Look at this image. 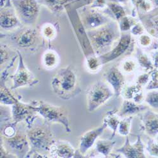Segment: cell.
Listing matches in <instances>:
<instances>
[{"label":"cell","instance_id":"obj_42","mask_svg":"<svg viewBox=\"0 0 158 158\" xmlns=\"http://www.w3.org/2000/svg\"><path fill=\"white\" fill-rule=\"evenodd\" d=\"M0 154H1V158H3V157H15L14 156L10 154L7 151L6 149L4 148V146L1 143L0 145Z\"/></svg>","mask_w":158,"mask_h":158},{"label":"cell","instance_id":"obj_14","mask_svg":"<svg viewBox=\"0 0 158 158\" xmlns=\"http://www.w3.org/2000/svg\"><path fill=\"white\" fill-rule=\"evenodd\" d=\"M49 156L60 158L85 157L78 150H75L70 142L61 140H56L52 144L49 151Z\"/></svg>","mask_w":158,"mask_h":158},{"label":"cell","instance_id":"obj_30","mask_svg":"<svg viewBox=\"0 0 158 158\" xmlns=\"http://www.w3.org/2000/svg\"><path fill=\"white\" fill-rule=\"evenodd\" d=\"M133 120L132 116L124 117L123 119L121 120L118 125V132L120 135L127 137L128 136L131 125V121Z\"/></svg>","mask_w":158,"mask_h":158},{"label":"cell","instance_id":"obj_15","mask_svg":"<svg viewBox=\"0 0 158 158\" xmlns=\"http://www.w3.org/2000/svg\"><path fill=\"white\" fill-rule=\"evenodd\" d=\"M106 123L102 122V124L97 128L90 130L82 135L78 145V151L84 156H85L88 151L93 147L98 138L103 133L107 127Z\"/></svg>","mask_w":158,"mask_h":158},{"label":"cell","instance_id":"obj_27","mask_svg":"<svg viewBox=\"0 0 158 158\" xmlns=\"http://www.w3.org/2000/svg\"><path fill=\"white\" fill-rule=\"evenodd\" d=\"M137 22L138 21L135 19V17L129 15L123 17L120 20L118 21L121 32L130 31L133 26L135 25Z\"/></svg>","mask_w":158,"mask_h":158},{"label":"cell","instance_id":"obj_18","mask_svg":"<svg viewBox=\"0 0 158 158\" xmlns=\"http://www.w3.org/2000/svg\"><path fill=\"white\" fill-rule=\"evenodd\" d=\"M142 129L151 138L158 135V113L146 110L140 116Z\"/></svg>","mask_w":158,"mask_h":158},{"label":"cell","instance_id":"obj_31","mask_svg":"<svg viewBox=\"0 0 158 158\" xmlns=\"http://www.w3.org/2000/svg\"><path fill=\"white\" fill-rule=\"evenodd\" d=\"M139 14H146L153 10V8L148 0H131Z\"/></svg>","mask_w":158,"mask_h":158},{"label":"cell","instance_id":"obj_28","mask_svg":"<svg viewBox=\"0 0 158 158\" xmlns=\"http://www.w3.org/2000/svg\"><path fill=\"white\" fill-rule=\"evenodd\" d=\"M42 37L47 41H52L57 35V29L55 26L50 23H44L40 30Z\"/></svg>","mask_w":158,"mask_h":158},{"label":"cell","instance_id":"obj_43","mask_svg":"<svg viewBox=\"0 0 158 158\" xmlns=\"http://www.w3.org/2000/svg\"><path fill=\"white\" fill-rule=\"evenodd\" d=\"M108 2H114L117 3H120L122 5H127L130 2V0H108Z\"/></svg>","mask_w":158,"mask_h":158},{"label":"cell","instance_id":"obj_9","mask_svg":"<svg viewBox=\"0 0 158 158\" xmlns=\"http://www.w3.org/2000/svg\"><path fill=\"white\" fill-rule=\"evenodd\" d=\"M130 32H122L120 38L114 47L107 53L98 56L102 64L110 63L123 55L130 54L134 48V40Z\"/></svg>","mask_w":158,"mask_h":158},{"label":"cell","instance_id":"obj_19","mask_svg":"<svg viewBox=\"0 0 158 158\" xmlns=\"http://www.w3.org/2000/svg\"><path fill=\"white\" fill-rule=\"evenodd\" d=\"M148 109L146 105L137 104L131 100L125 99L122 104L119 111H117V114L120 117H127L133 116Z\"/></svg>","mask_w":158,"mask_h":158},{"label":"cell","instance_id":"obj_29","mask_svg":"<svg viewBox=\"0 0 158 158\" xmlns=\"http://www.w3.org/2000/svg\"><path fill=\"white\" fill-rule=\"evenodd\" d=\"M85 65L87 70L93 73L98 72L102 66L99 57L95 55L85 58Z\"/></svg>","mask_w":158,"mask_h":158},{"label":"cell","instance_id":"obj_45","mask_svg":"<svg viewBox=\"0 0 158 158\" xmlns=\"http://www.w3.org/2000/svg\"><path fill=\"white\" fill-rule=\"evenodd\" d=\"M11 0H8L5 6H12V5L11 4Z\"/></svg>","mask_w":158,"mask_h":158},{"label":"cell","instance_id":"obj_35","mask_svg":"<svg viewBox=\"0 0 158 158\" xmlns=\"http://www.w3.org/2000/svg\"><path fill=\"white\" fill-rule=\"evenodd\" d=\"M139 45L143 48H150L153 43V37L149 34H143L138 37Z\"/></svg>","mask_w":158,"mask_h":158},{"label":"cell","instance_id":"obj_47","mask_svg":"<svg viewBox=\"0 0 158 158\" xmlns=\"http://www.w3.org/2000/svg\"><path fill=\"white\" fill-rule=\"evenodd\" d=\"M157 70H158V67H157Z\"/></svg>","mask_w":158,"mask_h":158},{"label":"cell","instance_id":"obj_44","mask_svg":"<svg viewBox=\"0 0 158 158\" xmlns=\"http://www.w3.org/2000/svg\"><path fill=\"white\" fill-rule=\"evenodd\" d=\"M148 1L151 4L153 10L158 8V0H148Z\"/></svg>","mask_w":158,"mask_h":158},{"label":"cell","instance_id":"obj_16","mask_svg":"<svg viewBox=\"0 0 158 158\" xmlns=\"http://www.w3.org/2000/svg\"><path fill=\"white\" fill-rule=\"evenodd\" d=\"M145 146L140 135H138L135 143H131L128 136L126 137L123 146L116 151L120 153L127 158H142L146 157L144 152Z\"/></svg>","mask_w":158,"mask_h":158},{"label":"cell","instance_id":"obj_10","mask_svg":"<svg viewBox=\"0 0 158 158\" xmlns=\"http://www.w3.org/2000/svg\"><path fill=\"white\" fill-rule=\"evenodd\" d=\"M11 122L15 125L25 122L27 127H31L37 118V113L34 101L30 103H24L17 101L11 106Z\"/></svg>","mask_w":158,"mask_h":158},{"label":"cell","instance_id":"obj_39","mask_svg":"<svg viewBox=\"0 0 158 158\" xmlns=\"http://www.w3.org/2000/svg\"><path fill=\"white\" fill-rule=\"evenodd\" d=\"M108 3V0H94L92 3L90 7L98 9V10H103L107 7V4Z\"/></svg>","mask_w":158,"mask_h":158},{"label":"cell","instance_id":"obj_23","mask_svg":"<svg viewBox=\"0 0 158 158\" xmlns=\"http://www.w3.org/2000/svg\"><path fill=\"white\" fill-rule=\"evenodd\" d=\"M59 56L54 50H47L43 54L42 63L44 67L48 70H51L56 68L59 63Z\"/></svg>","mask_w":158,"mask_h":158},{"label":"cell","instance_id":"obj_1","mask_svg":"<svg viewBox=\"0 0 158 158\" xmlns=\"http://www.w3.org/2000/svg\"><path fill=\"white\" fill-rule=\"evenodd\" d=\"M94 54L100 56L110 52L117 44L122 32L117 21L113 20L101 27L87 31Z\"/></svg>","mask_w":158,"mask_h":158},{"label":"cell","instance_id":"obj_25","mask_svg":"<svg viewBox=\"0 0 158 158\" xmlns=\"http://www.w3.org/2000/svg\"><path fill=\"white\" fill-rule=\"evenodd\" d=\"M115 143L116 142L111 139L98 140L95 143V151L97 153L104 156V157H108L110 156Z\"/></svg>","mask_w":158,"mask_h":158},{"label":"cell","instance_id":"obj_2","mask_svg":"<svg viewBox=\"0 0 158 158\" xmlns=\"http://www.w3.org/2000/svg\"><path fill=\"white\" fill-rule=\"evenodd\" d=\"M26 133L31 150L26 157H48L52 144L56 141L55 135L46 123H35L26 128Z\"/></svg>","mask_w":158,"mask_h":158},{"label":"cell","instance_id":"obj_33","mask_svg":"<svg viewBox=\"0 0 158 158\" xmlns=\"http://www.w3.org/2000/svg\"><path fill=\"white\" fill-rule=\"evenodd\" d=\"M144 101L152 109L158 110V90H149L146 94Z\"/></svg>","mask_w":158,"mask_h":158},{"label":"cell","instance_id":"obj_40","mask_svg":"<svg viewBox=\"0 0 158 158\" xmlns=\"http://www.w3.org/2000/svg\"><path fill=\"white\" fill-rule=\"evenodd\" d=\"M10 58V54L8 50L4 46H1V66L3 65Z\"/></svg>","mask_w":158,"mask_h":158},{"label":"cell","instance_id":"obj_21","mask_svg":"<svg viewBox=\"0 0 158 158\" xmlns=\"http://www.w3.org/2000/svg\"><path fill=\"white\" fill-rule=\"evenodd\" d=\"M120 118V116L117 114V111L116 110L109 111L103 118L102 122L106 123L107 126L113 131L111 137L110 138L111 140H112L116 135L118 125H119L120 122L121 120Z\"/></svg>","mask_w":158,"mask_h":158},{"label":"cell","instance_id":"obj_34","mask_svg":"<svg viewBox=\"0 0 158 158\" xmlns=\"http://www.w3.org/2000/svg\"><path fill=\"white\" fill-rule=\"evenodd\" d=\"M145 89L147 90L158 89V70L157 69L155 68L151 72L150 80Z\"/></svg>","mask_w":158,"mask_h":158},{"label":"cell","instance_id":"obj_5","mask_svg":"<svg viewBox=\"0 0 158 158\" xmlns=\"http://www.w3.org/2000/svg\"><path fill=\"white\" fill-rule=\"evenodd\" d=\"M114 95V91L105 81H98L87 90V110L94 112Z\"/></svg>","mask_w":158,"mask_h":158},{"label":"cell","instance_id":"obj_4","mask_svg":"<svg viewBox=\"0 0 158 158\" xmlns=\"http://www.w3.org/2000/svg\"><path fill=\"white\" fill-rule=\"evenodd\" d=\"M33 101L37 113L46 122L60 123L63 126L67 132H71L69 112L64 107L56 106L44 101Z\"/></svg>","mask_w":158,"mask_h":158},{"label":"cell","instance_id":"obj_24","mask_svg":"<svg viewBox=\"0 0 158 158\" xmlns=\"http://www.w3.org/2000/svg\"><path fill=\"white\" fill-rule=\"evenodd\" d=\"M137 59L139 66L146 72L152 71L155 67L150 56L144 52L139 48L137 50Z\"/></svg>","mask_w":158,"mask_h":158},{"label":"cell","instance_id":"obj_8","mask_svg":"<svg viewBox=\"0 0 158 158\" xmlns=\"http://www.w3.org/2000/svg\"><path fill=\"white\" fill-rule=\"evenodd\" d=\"M79 17L86 31L99 28L113 19L104 11L89 6L79 8Z\"/></svg>","mask_w":158,"mask_h":158},{"label":"cell","instance_id":"obj_32","mask_svg":"<svg viewBox=\"0 0 158 158\" xmlns=\"http://www.w3.org/2000/svg\"><path fill=\"white\" fill-rule=\"evenodd\" d=\"M121 71L123 73L130 74L135 71L138 67L139 64L137 61L131 58H127L123 60L121 64Z\"/></svg>","mask_w":158,"mask_h":158},{"label":"cell","instance_id":"obj_26","mask_svg":"<svg viewBox=\"0 0 158 158\" xmlns=\"http://www.w3.org/2000/svg\"><path fill=\"white\" fill-rule=\"evenodd\" d=\"M143 90V87L137 84L136 83L134 84L125 85L122 91L121 95L124 98V99L132 101L134 96L139 92Z\"/></svg>","mask_w":158,"mask_h":158},{"label":"cell","instance_id":"obj_11","mask_svg":"<svg viewBox=\"0 0 158 158\" xmlns=\"http://www.w3.org/2000/svg\"><path fill=\"white\" fill-rule=\"evenodd\" d=\"M17 52L19 55V64L15 72L11 76L13 81V85L10 89L11 90L25 86H34L39 82L32 72L26 67L21 52L19 50Z\"/></svg>","mask_w":158,"mask_h":158},{"label":"cell","instance_id":"obj_36","mask_svg":"<svg viewBox=\"0 0 158 158\" xmlns=\"http://www.w3.org/2000/svg\"><path fill=\"white\" fill-rule=\"evenodd\" d=\"M146 150L150 156L158 157V145L156 143L154 139H149L146 146Z\"/></svg>","mask_w":158,"mask_h":158},{"label":"cell","instance_id":"obj_13","mask_svg":"<svg viewBox=\"0 0 158 158\" xmlns=\"http://www.w3.org/2000/svg\"><path fill=\"white\" fill-rule=\"evenodd\" d=\"M103 78L105 82L113 89L115 97L120 96L125 85V78L123 73L116 66H113L104 72Z\"/></svg>","mask_w":158,"mask_h":158},{"label":"cell","instance_id":"obj_22","mask_svg":"<svg viewBox=\"0 0 158 158\" xmlns=\"http://www.w3.org/2000/svg\"><path fill=\"white\" fill-rule=\"evenodd\" d=\"M106 8L108 10L107 14L117 22L128 15L126 11L127 10L125 8L123 5L120 3L108 2Z\"/></svg>","mask_w":158,"mask_h":158},{"label":"cell","instance_id":"obj_37","mask_svg":"<svg viewBox=\"0 0 158 158\" xmlns=\"http://www.w3.org/2000/svg\"><path fill=\"white\" fill-rule=\"evenodd\" d=\"M151 72H145L144 73H142L139 75L135 79V83L143 87H146V85L148 84V83L150 80Z\"/></svg>","mask_w":158,"mask_h":158},{"label":"cell","instance_id":"obj_46","mask_svg":"<svg viewBox=\"0 0 158 158\" xmlns=\"http://www.w3.org/2000/svg\"><path fill=\"white\" fill-rule=\"evenodd\" d=\"M154 139V141L156 142V143L158 145V135H156L154 138H153Z\"/></svg>","mask_w":158,"mask_h":158},{"label":"cell","instance_id":"obj_20","mask_svg":"<svg viewBox=\"0 0 158 158\" xmlns=\"http://www.w3.org/2000/svg\"><path fill=\"white\" fill-rule=\"evenodd\" d=\"M39 3L47 8L53 14H58L61 12L70 3L74 0H37Z\"/></svg>","mask_w":158,"mask_h":158},{"label":"cell","instance_id":"obj_38","mask_svg":"<svg viewBox=\"0 0 158 158\" xmlns=\"http://www.w3.org/2000/svg\"><path fill=\"white\" fill-rule=\"evenodd\" d=\"M146 29L142 23L137 22L135 25H134L132 28L130 30V33L133 36H139L143 34H144Z\"/></svg>","mask_w":158,"mask_h":158},{"label":"cell","instance_id":"obj_41","mask_svg":"<svg viewBox=\"0 0 158 158\" xmlns=\"http://www.w3.org/2000/svg\"><path fill=\"white\" fill-rule=\"evenodd\" d=\"M149 56L152 60L154 67L157 69L158 67V49L151 50L149 53Z\"/></svg>","mask_w":158,"mask_h":158},{"label":"cell","instance_id":"obj_6","mask_svg":"<svg viewBox=\"0 0 158 158\" xmlns=\"http://www.w3.org/2000/svg\"><path fill=\"white\" fill-rule=\"evenodd\" d=\"M11 4L22 24L32 26L36 23L41 6L37 0H11Z\"/></svg>","mask_w":158,"mask_h":158},{"label":"cell","instance_id":"obj_12","mask_svg":"<svg viewBox=\"0 0 158 158\" xmlns=\"http://www.w3.org/2000/svg\"><path fill=\"white\" fill-rule=\"evenodd\" d=\"M42 35L40 31L27 26L24 27L13 37V41L18 48L23 49H32L36 48V46L41 41Z\"/></svg>","mask_w":158,"mask_h":158},{"label":"cell","instance_id":"obj_17","mask_svg":"<svg viewBox=\"0 0 158 158\" xmlns=\"http://www.w3.org/2000/svg\"><path fill=\"white\" fill-rule=\"evenodd\" d=\"M22 24L14 7L5 6L1 8V29L5 31H13L20 27Z\"/></svg>","mask_w":158,"mask_h":158},{"label":"cell","instance_id":"obj_7","mask_svg":"<svg viewBox=\"0 0 158 158\" xmlns=\"http://www.w3.org/2000/svg\"><path fill=\"white\" fill-rule=\"evenodd\" d=\"M1 143L15 157H26L31 150L26 130L18 129L17 134L10 137L1 135Z\"/></svg>","mask_w":158,"mask_h":158},{"label":"cell","instance_id":"obj_3","mask_svg":"<svg viewBox=\"0 0 158 158\" xmlns=\"http://www.w3.org/2000/svg\"><path fill=\"white\" fill-rule=\"evenodd\" d=\"M51 85L55 94L63 100H70L81 92L77 74L70 66L60 69L52 77Z\"/></svg>","mask_w":158,"mask_h":158}]
</instances>
